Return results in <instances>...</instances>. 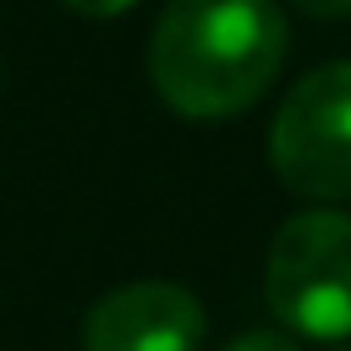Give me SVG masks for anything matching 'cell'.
<instances>
[{"label":"cell","mask_w":351,"mask_h":351,"mask_svg":"<svg viewBox=\"0 0 351 351\" xmlns=\"http://www.w3.org/2000/svg\"><path fill=\"white\" fill-rule=\"evenodd\" d=\"M202 336V300L165 279L119 285L83 315V351H197Z\"/></svg>","instance_id":"277c9868"},{"label":"cell","mask_w":351,"mask_h":351,"mask_svg":"<svg viewBox=\"0 0 351 351\" xmlns=\"http://www.w3.org/2000/svg\"><path fill=\"white\" fill-rule=\"evenodd\" d=\"M289 5L315 16V21H341V16H351V0H289Z\"/></svg>","instance_id":"52a82bcc"},{"label":"cell","mask_w":351,"mask_h":351,"mask_svg":"<svg viewBox=\"0 0 351 351\" xmlns=\"http://www.w3.org/2000/svg\"><path fill=\"white\" fill-rule=\"evenodd\" d=\"M73 16H93V21H114V16H124V11H134L140 0H62Z\"/></svg>","instance_id":"8992f818"},{"label":"cell","mask_w":351,"mask_h":351,"mask_svg":"<svg viewBox=\"0 0 351 351\" xmlns=\"http://www.w3.org/2000/svg\"><path fill=\"white\" fill-rule=\"evenodd\" d=\"M263 300L310 341L351 336V212H295L269 243Z\"/></svg>","instance_id":"7a4b0ae2"},{"label":"cell","mask_w":351,"mask_h":351,"mask_svg":"<svg viewBox=\"0 0 351 351\" xmlns=\"http://www.w3.org/2000/svg\"><path fill=\"white\" fill-rule=\"evenodd\" d=\"M222 351H300V341L285 336V330H243V336H232Z\"/></svg>","instance_id":"5b68a950"},{"label":"cell","mask_w":351,"mask_h":351,"mask_svg":"<svg viewBox=\"0 0 351 351\" xmlns=\"http://www.w3.org/2000/svg\"><path fill=\"white\" fill-rule=\"evenodd\" d=\"M269 160L295 197L351 202V62H326L289 88L269 130Z\"/></svg>","instance_id":"3957f363"},{"label":"cell","mask_w":351,"mask_h":351,"mask_svg":"<svg viewBox=\"0 0 351 351\" xmlns=\"http://www.w3.org/2000/svg\"><path fill=\"white\" fill-rule=\"evenodd\" d=\"M341 351H351V346H341Z\"/></svg>","instance_id":"ba28073f"},{"label":"cell","mask_w":351,"mask_h":351,"mask_svg":"<svg viewBox=\"0 0 351 351\" xmlns=\"http://www.w3.org/2000/svg\"><path fill=\"white\" fill-rule=\"evenodd\" d=\"M285 52L279 0H171L150 32V83L186 119H232L274 88Z\"/></svg>","instance_id":"6da1fadb"}]
</instances>
